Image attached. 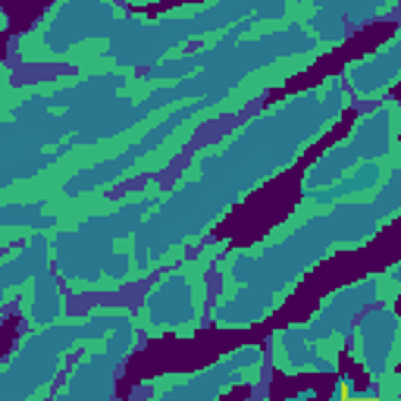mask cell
Returning <instances> with one entry per match:
<instances>
[{
  "mask_svg": "<svg viewBox=\"0 0 401 401\" xmlns=\"http://www.w3.org/2000/svg\"><path fill=\"white\" fill-rule=\"evenodd\" d=\"M348 401H373V398H348Z\"/></svg>",
  "mask_w": 401,
  "mask_h": 401,
  "instance_id": "6da1fadb",
  "label": "cell"
}]
</instances>
